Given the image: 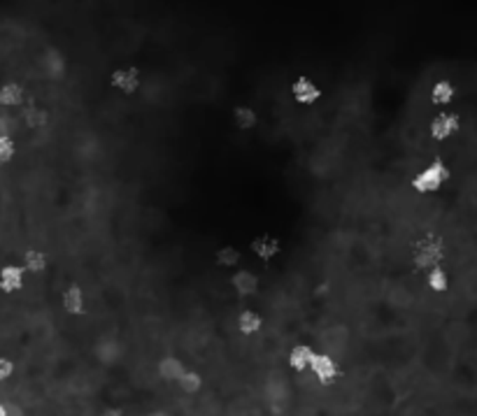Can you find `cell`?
Listing matches in <instances>:
<instances>
[{"label":"cell","mask_w":477,"mask_h":416,"mask_svg":"<svg viewBox=\"0 0 477 416\" xmlns=\"http://www.w3.org/2000/svg\"><path fill=\"white\" fill-rule=\"evenodd\" d=\"M449 263V256H447V246L445 242L440 240V237L436 235H424L417 240V244H414V251H412V265L414 270L426 274L429 270L433 268H440V265Z\"/></svg>","instance_id":"6da1fadb"},{"label":"cell","mask_w":477,"mask_h":416,"mask_svg":"<svg viewBox=\"0 0 477 416\" xmlns=\"http://www.w3.org/2000/svg\"><path fill=\"white\" fill-rule=\"evenodd\" d=\"M449 180V167L443 161H433L431 165H426L424 170H419L417 175L410 180V189L417 193V196H433L440 189L445 187Z\"/></svg>","instance_id":"7a4b0ae2"},{"label":"cell","mask_w":477,"mask_h":416,"mask_svg":"<svg viewBox=\"0 0 477 416\" xmlns=\"http://www.w3.org/2000/svg\"><path fill=\"white\" fill-rule=\"evenodd\" d=\"M458 126H461V117H458L456 105L452 103V108L440 110L436 117L429 121V137L433 142L445 145L458 132Z\"/></svg>","instance_id":"3957f363"},{"label":"cell","mask_w":477,"mask_h":416,"mask_svg":"<svg viewBox=\"0 0 477 416\" xmlns=\"http://www.w3.org/2000/svg\"><path fill=\"white\" fill-rule=\"evenodd\" d=\"M270 272V263L261 272H254L250 268L233 270L231 277H228V284H231L233 293L240 298H254L261 293V279Z\"/></svg>","instance_id":"277c9868"},{"label":"cell","mask_w":477,"mask_h":416,"mask_svg":"<svg viewBox=\"0 0 477 416\" xmlns=\"http://www.w3.org/2000/svg\"><path fill=\"white\" fill-rule=\"evenodd\" d=\"M247 254L256 259L259 263H272L282 254V240L270 233H263V235H256L254 240H250L247 244Z\"/></svg>","instance_id":"5b68a950"},{"label":"cell","mask_w":477,"mask_h":416,"mask_svg":"<svg viewBox=\"0 0 477 416\" xmlns=\"http://www.w3.org/2000/svg\"><path fill=\"white\" fill-rule=\"evenodd\" d=\"M110 86L123 95H133L140 91V86H143V75H140V70L135 66H119L112 70Z\"/></svg>","instance_id":"8992f818"},{"label":"cell","mask_w":477,"mask_h":416,"mask_svg":"<svg viewBox=\"0 0 477 416\" xmlns=\"http://www.w3.org/2000/svg\"><path fill=\"white\" fill-rule=\"evenodd\" d=\"M289 91H291V100L300 105V108H310V105H314L322 98V88L317 86L314 79L305 77V75L296 77L294 82H291Z\"/></svg>","instance_id":"52a82bcc"},{"label":"cell","mask_w":477,"mask_h":416,"mask_svg":"<svg viewBox=\"0 0 477 416\" xmlns=\"http://www.w3.org/2000/svg\"><path fill=\"white\" fill-rule=\"evenodd\" d=\"M307 373H310L322 386H333L335 379L340 377V368H338V363H335L331 356H326V353H314L310 365H307Z\"/></svg>","instance_id":"ba28073f"},{"label":"cell","mask_w":477,"mask_h":416,"mask_svg":"<svg viewBox=\"0 0 477 416\" xmlns=\"http://www.w3.org/2000/svg\"><path fill=\"white\" fill-rule=\"evenodd\" d=\"M24 281H26V272L19 263H7L0 268V293L5 296L19 293L24 288Z\"/></svg>","instance_id":"9c48e42d"},{"label":"cell","mask_w":477,"mask_h":416,"mask_svg":"<svg viewBox=\"0 0 477 416\" xmlns=\"http://www.w3.org/2000/svg\"><path fill=\"white\" fill-rule=\"evenodd\" d=\"M456 98V84L449 82V79H438L436 84L431 86L429 100L436 110H447L452 108V103Z\"/></svg>","instance_id":"30bf717a"},{"label":"cell","mask_w":477,"mask_h":416,"mask_svg":"<svg viewBox=\"0 0 477 416\" xmlns=\"http://www.w3.org/2000/svg\"><path fill=\"white\" fill-rule=\"evenodd\" d=\"M61 309H63V312L70 314V316L84 314V309H86L84 291L79 288L77 284H70V286L63 291V293H61Z\"/></svg>","instance_id":"8fae6325"},{"label":"cell","mask_w":477,"mask_h":416,"mask_svg":"<svg viewBox=\"0 0 477 416\" xmlns=\"http://www.w3.org/2000/svg\"><path fill=\"white\" fill-rule=\"evenodd\" d=\"M231 123L240 130V132H247L256 128V123H259V114L252 108V105L247 103H237L235 108L231 110Z\"/></svg>","instance_id":"7c38bea8"},{"label":"cell","mask_w":477,"mask_h":416,"mask_svg":"<svg viewBox=\"0 0 477 416\" xmlns=\"http://www.w3.org/2000/svg\"><path fill=\"white\" fill-rule=\"evenodd\" d=\"M263 323H266V318L256 312V309H245V312L237 314V318H235V328L242 338H252V335L261 333Z\"/></svg>","instance_id":"4fadbf2b"},{"label":"cell","mask_w":477,"mask_h":416,"mask_svg":"<svg viewBox=\"0 0 477 416\" xmlns=\"http://www.w3.org/2000/svg\"><path fill=\"white\" fill-rule=\"evenodd\" d=\"M26 91L19 82H5L0 84V110H16L24 105Z\"/></svg>","instance_id":"5bb4252c"},{"label":"cell","mask_w":477,"mask_h":416,"mask_svg":"<svg viewBox=\"0 0 477 416\" xmlns=\"http://www.w3.org/2000/svg\"><path fill=\"white\" fill-rule=\"evenodd\" d=\"M184 370H187V365H184V363L178 356H163L161 360L156 363V375L165 384H175V382H178Z\"/></svg>","instance_id":"9a60e30c"},{"label":"cell","mask_w":477,"mask_h":416,"mask_svg":"<svg viewBox=\"0 0 477 416\" xmlns=\"http://www.w3.org/2000/svg\"><path fill=\"white\" fill-rule=\"evenodd\" d=\"M19 265L24 268V272L29 274V277H35V274H42L47 270L49 261H47V254L42 249H29V251L21 254Z\"/></svg>","instance_id":"2e32d148"},{"label":"cell","mask_w":477,"mask_h":416,"mask_svg":"<svg viewBox=\"0 0 477 416\" xmlns=\"http://www.w3.org/2000/svg\"><path fill=\"white\" fill-rule=\"evenodd\" d=\"M312 356H314L312 347H307V344H296V347L289 351L287 365L294 370V373H307V365H310Z\"/></svg>","instance_id":"e0dca14e"},{"label":"cell","mask_w":477,"mask_h":416,"mask_svg":"<svg viewBox=\"0 0 477 416\" xmlns=\"http://www.w3.org/2000/svg\"><path fill=\"white\" fill-rule=\"evenodd\" d=\"M175 386H178V391L184 393V395H196L202 391V386H205V382H202V377L196 373V370L187 368L184 373L180 375V379L175 382Z\"/></svg>","instance_id":"ac0fdd59"},{"label":"cell","mask_w":477,"mask_h":416,"mask_svg":"<svg viewBox=\"0 0 477 416\" xmlns=\"http://www.w3.org/2000/svg\"><path fill=\"white\" fill-rule=\"evenodd\" d=\"M424 279H426V286H429L431 293H436V296L447 293V288H449V274H447V270L443 268V265H440V268L429 270L426 274H424Z\"/></svg>","instance_id":"d6986e66"},{"label":"cell","mask_w":477,"mask_h":416,"mask_svg":"<svg viewBox=\"0 0 477 416\" xmlns=\"http://www.w3.org/2000/svg\"><path fill=\"white\" fill-rule=\"evenodd\" d=\"M14 156H16V142L10 135H3L0 137V165L12 163Z\"/></svg>","instance_id":"ffe728a7"},{"label":"cell","mask_w":477,"mask_h":416,"mask_svg":"<svg viewBox=\"0 0 477 416\" xmlns=\"http://www.w3.org/2000/svg\"><path fill=\"white\" fill-rule=\"evenodd\" d=\"M12 375H14V363H12L10 358L0 356V384L10 382Z\"/></svg>","instance_id":"44dd1931"},{"label":"cell","mask_w":477,"mask_h":416,"mask_svg":"<svg viewBox=\"0 0 477 416\" xmlns=\"http://www.w3.org/2000/svg\"><path fill=\"white\" fill-rule=\"evenodd\" d=\"M98 416H126V414H123L121 407H105Z\"/></svg>","instance_id":"7402d4cb"},{"label":"cell","mask_w":477,"mask_h":416,"mask_svg":"<svg viewBox=\"0 0 477 416\" xmlns=\"http://www.w3.org/2000/svg\"><path fill=\"white\" fill-rule=\"evenodd\" d=\"M0 416H10V414H7V407L3 402H0Z\"/></svg>","instance_id":"603a6c76"}]
</instances>
